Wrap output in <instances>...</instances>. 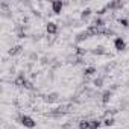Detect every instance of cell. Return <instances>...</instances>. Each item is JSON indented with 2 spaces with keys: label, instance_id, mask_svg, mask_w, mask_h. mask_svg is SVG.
Masks as SVG:
<instances>
[{
  "label": "cell",
  "instance_id": "cell-23",
  "mask_svg": "<svg viewBox=\"0 0 129 129\" xmlns=\"http://www.w3.org/2000/svg\"><path fill=\"white\" fill-rule=\"evenodd\" d=\"M118 23H120V26H123V27H129V21H127V18H120Z\"/></svg>",
  "mask_w": 129,
  "mask_h": 129
},
{
  "label": "cell",
  "instance_id": "cell-20",
  "mask_svg": "<svg viewBox=\"0 0 129 129\" xmlns=\"http://www.w3.org/2000/svg\"><path fill=\"white\" fill-rule=\"evenodd\" d=\"M114 123H115V120H114L112 117H106V118L103 120V124H105V126H108V127H109V126H112Z\"/></svg>",
  "mask_w": 129,
  "mask_h": 129
},
{
  "label": "cell",
  "instance_id": "cell-19",
  "mask_svg": "<svg viewBox=\"0 0 129 129\" xmlns=\"http://www.w3.org/2000/svg\"><path fill=\"white\" fill-rule=\"evenodd\" d=\"M85 53H87V49H84V47H76V56H78V58L85 56Z\"/></svg>",
  "mask_w": 129,
  "mask_h": 129
},
{
  "label": "cell",
  "instance_id": "cell-21",
  "mask_svg": "<svg viewBox=\"0 0 129 129\" xmlns=\"http://www.w3.org/2000/svg\"><path fill=\"white\" fill-rule=\"evenodd\" d=\"M79 129H90L88 120H81V121H79Z\"/></svg>",
  "mask_w": 129,
  "mask_h": 129
},
{
  "label": "cell",
  "instance_id": "cell-6",
  "mask_svg": "<svg viewBox=\"0 0 129 129\" xmlns=\"http://www.w3.org/2000/svg\"><path fill=\"white\" fill-rule=\"evenodd\" d=\"M46 32H47L49 35H56V34H58V24L53 23V21H49V23L46 24Z\"/></svg>",
  "mask_w": 129,
  "mask_h": 129
},
{
  "label": "cell",
  "instance_id": "cell-29",
  "mask_svg": "<svg viewBox=\"0 0 129 129\" xmlns=\"http://www.w3.org/2000/svg\"><path fill=\"white\" fill-rule=\"evenodd\" d=\"M114 34H115V32H114L112 29H106V30H105V35H106V37H111V35H114Z\"/></svg>",
  "mask_w": 129,
  "mask_h": 129
},
{
  "label": "cell",
  "instance_id": "cell-18",
  "mask_svg": "<svg viewBox=\"0 0 129 129\" xmlns=\"http://www.w3.org/2000/svg\"><path fill=\"white\" fill-rule=\"evenodd\" d=\"M94 73H96V67H93V66H91V67H87V69L84 70V75H85V76H93Z\"/></svg>",
  "mask_w": 129,
  "mask_h": 129
},
{
  "label": "cell",
  "instance_id": "cell-24",
  "mask_svg": "<svg viewBox=\"0 0 129 129\" xmlns=\"http://www.w3.org/2000/svg\"><path fill=\"white\" fill-rule=\"evenodd\" d=\"M29 59H30V62H37V61H38L40 58H38V55H37L35 52H32V53L29 55Z\"/></svg>",
  "mask_w": 129,
  "mask_h": 129
},
{
  "label": "cell",
  "instance_id": "cell-7",
  "mask_svg": "<svg viewBox=\"0 0 129 129\" xmlns=\"http://www.w3.org/2000/svg\"><path fill=\"white\" fill-rule=\"evenodd\" d=\"M26 82H27V79H26V76H24V72H20V75H18V76L15 78V81H14V85H17V87H24Z\"/></svg>",
  "mask_w": 129,
  "mask_h": 129
},
{
  "label": "cell",
  "instance_id": "cell-14",
  "mask_svg": "<svg viewBox=\"0 0 129 129\" xmlns=\"http://www.w3.org/2000/svg\"><path fill=\"white\" fill-rule=\"evenodd\" d=\"M103 81H105V75L97 76V78L93 81V84H94V87H96V88H100V87H103Z\"/></svg>",
  "mask_w": 129,
  "mask_h": 129
},
{
  "label": "cell",
  "instance_id": "cell-2",
  "mask_svg": "<svg viewBox=\"0 0 129 129\" xmlns=\"http://www.w3.org/2000/svg\"><path fill=\"white\" fill-rule=\"evenodd\" d=\"M20 123H21L24 127H29V129H34V127L37 126V121H35L32 117H29V115H23L21 120H20Z\"/></svg>",
  "mask_w": 129,
  "mask_h": 129
},
{
  "label": "cell",
  "instance_id": "cell-9",
  "mask_svg": "<svg viewBox=\"0 0 129 129\" xmlns=\"http://www.w3.org/2000/svg\"><path fill=\"white\" fill-rule=\"evenodd\" d=\"M111 97H112V91H111V90H106V91L102 93V99H100V100H102L103 105H106V103L111 100Z\"/></svg>",
  "mask_w": 129,
  "mask_h": 129
},
{
  "label": "cell",
  "instance_id": "cell-27",
  "mask_svg": "<svg viewBox=\"0 0 129 129\" xmlns=\"http://www.w3.org/2000/svg\"><path fill=\"white\" fill-rule=\"evenodd\" d=\"M0 8H2L5 12H8V9H9V5H8L6 2H2V3H0Z\"/></svg>",
  "mask_w": 129,
  "mask_h": 129
},
{
  "label": "cell",
  "instance_id": "cell-1",
  "mask_svg": "<svg viewBox=\"0 0 129 129\" xmlns=\"http://www.w3.org/2000/svg\"><path fill=\"white\" fill-rule=\"evenodd\" d=\"M105 27H97V26H88L87 27V34L88 37H97V35H105Z\"/></svg>",
  "mask_w": 129,
  "mask_h": 129
},
{
  "label": "cell",
  "instance_id": "cell-28",
  "mask_svg": "<svg viewBox=\"0 0 129 129\" xmlns=\"http://www.w3.org/2000/svg\"><path fill=\"white\" fill-rule=\"evenodd\" d=\"M106 11H108V8H106V6H103L102 9H99V11H97V15H103Z\"/></svg>",
  "mask_w": 129,
  "mask_h": 129
},
{
  "label": "cell",
  "instance_id": "cell-8",
  "mask_svg": "<svg viewBox=\"0 0 129 129\" xmlns=\"http://www.w3.org/2000/svg\"><path fill=\"white\" fill-rule=\"evenodd\" d=\"M114 47H115L118 52L124 50V49H126V43H124V40H123L121 37H117V38L114 40Z\"/></svg>",
  "mask_w": 129,
  "mask_h": 129
},
{
  "label": "cell",
  "instance_id": "cell-16",
  "mask_svg": "<svg viewBox=\"0 0 129 129\" xmlns=\"http://www.w3.org/2000/svg\"><path fill=\"white\" fill-rule=\"evenodd\" d=\"M87 38H88V34L84 30V32H81V34H78V35H76L75 41H76V43H82V41H85Z\"/></svg>",
  "mask_w": 129,
  "mask_h": 129
},
{
  "label": "cell",
  "instance_id": "cell-30",
  "mask_svg": "<svg viewBox=\"0 0 129 129\" xmlns=\"http://www.w3.org/2000/svg\"><path fill=\"white\" fill-rule=\"evenodd\" d=\"M126 87H129V81H127V82H126Z\"/></svg>",
  "mask_w": 129,
  "mask_h": 129
},
{
  "label": "cell",
  "instance_id": "cell-15",
  "mask_svg": "<svg viewBox=\"0 0 129 129\" xmlns=\"http://www.w3.org/2000/svg\"><path fill=\"white\" fill-rule=\"evenodd\" d=\"M88 123H90V129H99V127H100V124H102V121H100V120H97V118L88 120Z\"/></svg>",
  "mask_w": 129,
  "mask_h": 129
},
{
  "label": "cell",
  "instance_id": "cell-4",
  "mask_svg": "<svg viewBox=\"0 0 129 129\" xmlns=\"http://www.w3.org/2000/svg\"><path fill=\"white\" fill-rule=\"evenodd\" d=\"M62 8H64V3L61 2V0H55V2H52V12L53 14L59 15L61 11H62Z\"/></svg>",
  "mask_w": 129,
  "mask_h": 129
},
{
  "label": "cell",
  "instance_id": "cell-17",
  "mask_svg": "<svg viewBox=\"0 0 129 129\" xmlns=\"http://www.w3.org/2000/svg\"><path fill=\"white\" fill-rule=\"evenodd\" d=\"M91 12H93V11H91L90 8H87V9H84V11H82V14H81V20H82V21H85V20H88V18H90V15H91Z\"/></svg>",
  "mask_w": 129,
  "mask_h": 129
},
{
  "label": "cell",
  "instance_id": "cell-26",
  "mask_svg": "<svg viewBox=\"0 0 129 129\" xmlns=\"http://www.w3.org/2000/svg\"><path fill=\"white\" fill-rule=\"evenodd\" d=\"M61 129H73V121H70V123H64V124L61 126Z\"/></svg>",
  "mask_w": 129,
  "mask_h": 129
},
{
  "label": "cell",
  "instance_id": "cell-3",
  "mask_svg": "<svg viewBox=\"0 0 129 129\" xmlns=\"http://www.w3.org/2000/svg\"><path fill=\"white\" fill-rule=\"evenodd\" d=\"M59 114H69V112H72V111H75V105L73 103H66V105H59L58 108H55Z\"/></svg>",
  "mask_w": 129,
  "mask_h": 129
},
{
  "label": "cell",
  "instance_id": "cell-22",
  "mask_svg": "<svg viewBox=\"0 0 129 129\" xmlns=\"http://www.w3.org/2000/svg\"><path fill=\"white\" fill-rule=\"evenodd\" d=\"M114 67H115V62H111V64H106V66L103 67V72H105V73H108V72H111V70H112Z\"/></svg>",
  "mask_w": 129,
  "mask_h": 129
},
{
  "label": "cell",
  "instance_id": "cell-11",
  "mask_svg": "<svg viewBox=\"0 0 129 129\" xmlns=\"http://www.w3.org/2000/svg\"><path fill=\"white\" fill-rule=\"evenodd\" d=\"M23 50V46H20V44H17V46H14V47H11L9 49V56H15V55H18L20 52Z\"/></svg>",
  "mask_w": 129,
  "mask_h": 129
},
{
  "label": "cell",
  "instance_id": "cell-10",
  "mask_svg": "<svg viewBox=\"0 0 129 129\" xmlns=\"http://www.w3.org/2000/svg\"><path fill=\"white\" fill-rule=\"evenodd\" d=\"M108 9H111V11H117V9H120V8H123V3L121 2H111V3H108V5H105Z\"/></svg>",
  "mask_w": 129,
  "mask_h": 129
},
{
  "label": "cell",
  "instance_id": "cell-13",
  "mask_svg": "<svg viewBox=\"0 0 129 129\" xmlns=\"http://www.w3.org/2000/svg\"><path fill=\"white\" fill-rule=\"evenodd\" d=\"M91 53H93L94 56H97V55H105V53H106V50H105V47H103V46H97V47H94V49L91 50Z\"/></svg>",
  "mask_w": 129,
  "mask_h": 129
},
{
  "label": "cell",
  "instance_id": "cell-5",
  "mask_svg": "<svg viewBox=\"0 0 129 129\" xmlns=\"http://www.w3.org/2000/svg\"><path fill=\"white\" fill-rule=\"evenodd\" d=\"M43 100H44L46 103H55V102H58V100H59V94H58V93L46 94V96H43Z\"/></svg>",
  "mask_w": 129,
  "mask_h": 129
},
{
  "label": "cell",
  "instance_id": "cell-12",
  "mask_svg": "<svg viewBox=\"0 0 129 129\" xmlns=\"http://www.w3.org/2000/svg\"><path fill=\"white\" fill-rule=\"evenodd\" d=\"M91 26H97V27H105V20H103V18H100V17H94V20H93Z\"/></svg>",
  "mask_w": 129,
  "mask_h": 129
},
{
  "label": "cell",
  "instance_id": "cell-25",
  "mask_svg": "<svg viewBox=\"0 0 129 129\" xmlns=\"http://www.w3.org/2000/svg\"><path fill=\"white\" fill-rule=\"evenodd\" d=\"M24 88H26V90H30V91H32V90H35V85H34V84H32L30 81H27V82H26V85H24Z\"/></svg>",
  "mask_w": 129,
  "mask_h": 129
}]
</instances>
